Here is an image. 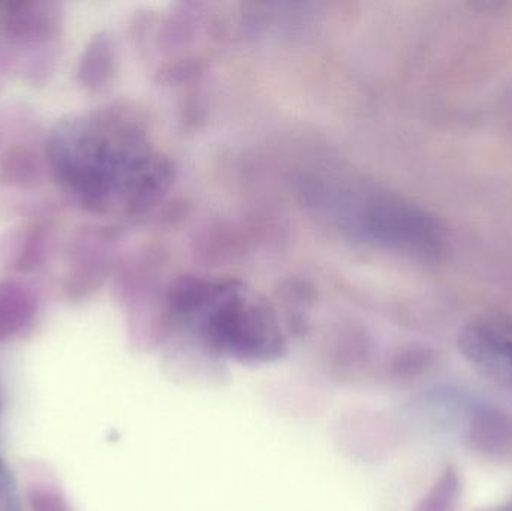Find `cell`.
<instances>
[{"label":"cell","mask_w":512,"mask_h":511,"mask_svg":"<svg viewBox=\"0 0 512 511\" xmlns=\"http://www.w3.org/2000/svg\"><path fill=\"white\" fill-rule=\"evenodd\" d=\"M54 162L93 210L135 213L158 203L173 180L170 159L132 123L98 117L57 134Z\"/></svg>","instance_id":"1"},{"label":"cell","mask_w":512,"mask_h":511,"mask_svg":"<svg viewBox=\"0 0 512 511\" xmlns=\"http://www.w3.org/2000/svg\"><path fill=\"white\" fill-rule=\"evenodd\" d=\"M301 194L316 216L355 242L417 258L444 251L447 233L436 216L363 177L319 171L301 180Z\"/></svg>","instance_id":"2"},{"label":"cell","mask_w":512,"mask_h":511,"mask_svg":"<svg viewBox=\"0 0 512 511\" xmlns=\"http://www.w3.org/2000/svg\"><path fill=\"white\" fill-rule=\"evenodd\" d=\"M168 308L179 327L219 356L270 360L285 348L273 306L243 282L186 276L171 288Z\"/></svg>","instance_id":"3"},{"label":"cell","mask_w":512,"mask_h":511,"mask_svg":"<svg viewBox=\"0 0 512 511\" xmlns=\"http://www.w3.org/2000/svg\"><path fill=\"white\" fill-rule=\"evenodd\" d=\"M463 356L481 368L512 378V320L505 317L477 318L463 327L459 336Z\"/></svg>","instance_id":"4"}]
</instances>
